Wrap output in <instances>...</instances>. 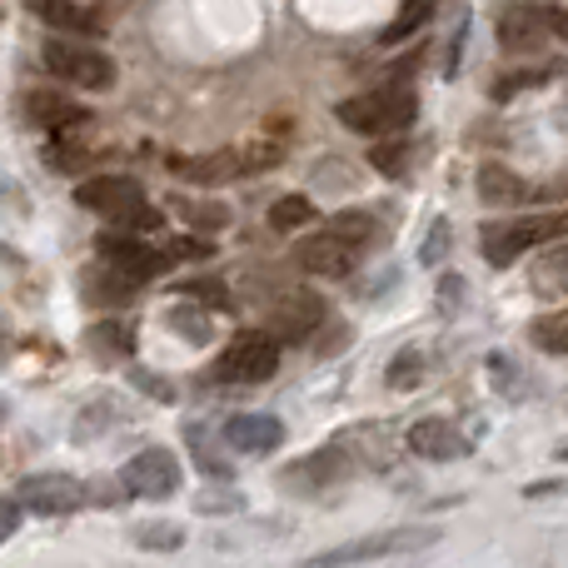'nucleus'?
Masks as SVG:
<instances>
[{
  "mask_svg": "<svg viewBox=\"0 0 568 568\" xmlns=\"http://www.w3.org/2000/svg\"><path fill=\"white\" fill-rule=\"evenodd\" d=\"M75 200L85 210H95L100 220H110L115 230H130V235H155V230H165V215L150 205L145 190H140V180H130V175L85 180V185L75 190Z\"/></svg>",
  "mask_w": 568,
  "mask_h": 568,
  "instance_id": "obj_1",
  "label": "nucleus"
},
{
  "mask_svg": "<svg viewBox=\"0 0 568 568\" xmlns=\"http://www.w3.org/2000/svg\"><path fill=\"white\" fill-rule=\"evenodd\" d=\"M564 240V215H519V220H489L479 230V255L489 260L494 270H509L519 265L529 250H544V245H559Z\"/></svg>",
  "mask_w": 568,
  "mask_h": 568,
  "instance_id": "obj_2",
  "label": "nucleus"
},
{
  "mask_svg": "<svg viewBox=\"0 0 568 568\" xmlns=\"http://www.w3.org/2000/svg\"><path fill=\"white\" fill-rule=\"evenodd\" d=\"M444 529L434 524H409V529H384V534H364L354 544L324 549L314 559H304V568H359V564H379V559H399V554H419L429 544H439Z\"/></svg>",
  "mask_w": 568,
  "mask_h": 568,
  "instance_id": "obj_3",
  "label": "nucleus"
},
{
  "mask_svg": "<svg viewBox=\"0 0 568 568\" xmlns=\"http://www.w3.org/2000/svg\"><path fill=\"white\" fill-rule=\"evenodd\" d=\"M334 115H339V125H349L354 135L379 140V135L409 130L414 115H419V100H414V90H404V85H379V90H369V95H349Z\"/></svg>",
  "mask_w": 568,
  "mask_h": 568,
  "instance_id": "obj_4",
  "label": "nucleus"
},
{
  "mask_svg": "<svg viewBox=\"0 0 568 568\" xmlns=\"http://www.w3.org/2000/svg\"><path fill=\"white\" fill-rule=\"evenodd\" d=\"M40 60H45V70L60 75L65 85H80V90H110L115 85V60H110L100 45H90V40L50 36L45 45H40Z\"/></svg>",
  "mask_w": 568,
  "mask_h": 568,
  "instance_id": "obj_5",
  "label": "nucleus"
},
{
  "mask_svg": "<svg viewBox=\"0 0 568 568\" xmlns=\"http://www.w3.org/2000/svg\"><path fill=\"white\" fill-rule=\"evenodd\" d=\"M95 255H100V265L115 270V275L130 280L135 290L140 284H155L170 265H175L160 245H150V235H130V230H105V235L95 240Z\"/></svg>",
  "mask_w": 568,
  "mask_h": 568,
  "instance_id": "obj_6",
  "label": "nucleus"
},
{
  "mask_svg": "<svg viewBox=\"0 0 568 568\" xmlns=\"http://www.w3.org/2000/svg\"><path fill=\"white\" fill-rule=\"evenodd\" d=\"M275 374H280V344L265 329H240L215 359L220 384H265Z\"/></svg>",
  "mask_w": 568,
  "mask_h": 568,
  "instance_id": "obj_7",
  "label": "nucleus"
},
{
  "mask_svg": "<svg viewBox=\"0 0 568 568\" xmlns=\"http://www.w3.org/2000/svg\"><path fill=\"white\" fill-rule=\"evenodd\" d=\"M180 459L170 449H140V454H130L125 464H120V489L130 494V499H150V504H160V499H175L180 494Z\"/></svg>",
  "mask_w": 568,
  "mask_h": 568,
  "instance_id": "obj_8",
  "label": "nucleus"
},
{
  "mask_svg": "<svg viewBox=\"0 0 568 568\" xmlns=\"http://www.w3.org/2000/svg\"><path fill=\"white\" fill-rule=\"evenodd\" d=\"M10 499L20 504L26 514H45V519H60V514H80L85 509V484L70 479V474H26L16 484Z\"/></svg>",
  "mask_w": 568,
  "mask_h": 568,
  "instance_id": "obj_9",
  "label": "nucleus"
},
{
  "mask_svg": "<svg viewBox=\"0 0 568 568\" xmlns=\"http://www.w3.org/2000/svg\"><path fill=\"white\" fill-rule=\"evenodd\" d=\"M320 320H324V300L314 290H284L275 304H270V314H265V334L275 344H300V339H310L314 329H320Z\"/></svg>",
  "mask_w": 568,
  "mask_h": 568,
  "instance_id": "obj_10",
  "label": "nucleus"
},
{
  "mask_svg": "<svg viewBox=\"0 0 568 568\" xmlns=\"http://www.w3.org/2000/svg\"><path fill=\"white\" fill-rule=\"evenodd\" d=\"M364 250H354L349 240H339L334 230H320V235H304L300 245H294V265L304 270V275H320V280H349L354 270H359Z\"/></svg>",
  "mask_w": 568,
  "mask_h": 568,
  "instance_id": "obj_11",
  "label": "nucleus"
},
{
  "mask_svg": "<svg viewBox=\"0 0 568 568\" xmlns=\"http://www.w3.org/2000/svg\"><path fill=\"white\" fill-rule=\"evenodd\" d=\"M564 30V16L559 10H534V6H514L499 16V45L524 55V50H539L549 36Z\"/></svg>",
  "mask_w": 568,
  "mask_h": 568,
  "instance_id": "obj_12",
  "label": "nucleus"
},
{
  "mask_svg": "<svg viewBox=\"0 0 568 568\" xmlns=\"http://www.w3.org/2000/svg\"><path fill=\"white\" fill-rule=\"evenodd\" d=\"M225 444L235 454H250V459H265L284 444V424L275 414H230L225 419Z\"/></svg>",
  "mask_w": 568,
  "mask_h": 568,
  "instance_id": "obj_13",
  "label": "nucleus"
},
{
  "mask_svg": "<svg viewBox=\"0 0 568 568\" xmlns=\"http://www.w3.org/2000/svg\"><path fill=\"white\" fill-rule=\"evenodd\" d=\"M180 180L190 185H225V180H240L250 175V155L245 150H210V155H175L170 160Z\"/></svg>",
  "mask_w": 568,
  "mask_h": 568,
  "instance_id": "obj_14",
  "label": "nucleus"
},
{
  "mask_svg": "<svg viewBox=\"0 0 568 568\" xmlns=\"http://www.w3.org/2000/svg\"><path fill=\"white\" fill-rule=\"evenodd\" d=\"M409 449L419 454V459L449 464V459H459V454L469 449V444H464L459 424H449V419H439V414H429V419L409 424Z\"/></svg>",
  "mask_w": 568,
  "mask_h": 568,
  "instance_id": "obj_15",
  "label": "nucleus"
},
{
  "mask_svg": "<svg viewBox=\"0 0 568 568\" xmlns=\"http://www.w3.org/2000/svg\"><path fill=\"white\" fill-rule=\"evenodd\" d=\"M479 200L489 210H519L534 200V185L524 175H514L509 165H484L479 170Z\"/></svg>",
  "mask_w": 568,
  "mask_h": 568,
  "instance_id": "obj_16",
  "label": "nucleus"
},
{
  "mask_svg": "<svg viewBox=\"0 0 568 568\" xmlns=\"http://www.w3.org/2000/svg\"><path fill=\"white\" fill-rule=\"evenodd\" d=\"M26 110H30V120H36V125L60 130V135L90 120V110H85V105H75L70 95H55V90H36V95L26 100Z\"/></svg>",
  "mask_w": 568,
  "mask_h": 568,
  "instance_id": "obj_17",
  "label": "nucleus"
},
{
  "mask_svg": "<svg viewBox=\"0 0 568 568\" xmlns=\"http://www.w3.org/2000/svg\"><path fill=\"white\" fill-rule=\"evenodd\" d=\"M26 6L36 10L50 30H60V36H100V16L75 6V0H26Z\"/></svg>",
  "mask_w": 568,
  "mask_h": 568,
  "instance_id": "obj_18",
  "label": "nucleus"
},
{
  "mask_svg": "<svg viewBox=\"0 0 568 568\" xmlns=\"http://www.w3.org/2000/svg\"><path fill=\"white\" fill-rule=\"evenodd\" d=\"M344 474V459L334 449H324V454H310V459H300V464H290V474H284V489H300V494H310V489H320V484H334Z\"/></svg>",
  "mask_w": 568,
  "mask_h": 568,
  "instance_id": "obj_19",
  "label": "nucleus"
},
{
  "mask_svg": "<svg viewBox=\"0 0 568 568\" xmlns=\"http://www.w3.org/2000/svg\"><path fill=\"white\" fill-rule=\"evenodd\" d=\"M85 349L95 354V359H125L130 349H135V324L125 320H100L85 329Z\"/></svg>",
  "mask_w": 568,
  "mask_h": 568,
  "instance_id": "obj_20",
  "label": "nucleus"
},
{
  "mask_svg": "<svg viewBox=\"0 0 568 568\" xmlns=\"http://www.w3.org/2000/svg\"><path fill=\"white\" fill-rule=\"evenodd\" d=\"M175 290H180V300H200L210 314H215V310L220 314L235 310V294H230V284L220 275H190V280H180Z\"/></svg>",
  "mask_w": 568,
  "mask_h": 568,
  "instance_id": "obj_21",
  "label": "nucleus"
},
{
  "mask_svg": "<svg viewBox=\"0 0 568 568\" xmlns=\"http://www.w3.org/2000/svg\"><path fill=\"white\" fill-rule=\"evenodd\" d=\"M529 339H534V349H544V354H554V359H564V354H568V314H564V310L539 314V320L529 324Z\"/></svg>",
  "mask_w": 568,
  "mask_h": 568,
  "instance_id": "obj_22",
  "label": "nucleus"
},
{
  "mask_svg": "<svg viewBox=\"0 0 568 568\" xmlns=\"http://www.w3.org/2000/svg\"><path fill=\"white\" fill-rule=\"evenodd\" d=\"M314 200H304V195H280L275 205H270V230H280V235H294V230H304V225H314Z\"/></svg>",
  "mask_w": 568,
  "mask_h": 568,
  "instance_id": "obj_23",
  "label": "nucleus"
},
{
  "mask_svg": "<svg viewBox=\"0 0 568 568\" xmlns=\"http://www.w3.org/2000/svg\"><path fill=\"white\" fill-rule=\"evenodd\" d=\"M329 230H334L339 240H349L354 250H369L374 240H379V220H374L369 210H339Z\"/></svg>",
  "mask_w": 568,
  "mask_h": 568,
  "instance_id": "obj_24",
  "label": "nucleus"
},
{
  "mask_svg": "<svg viewBox=\"0 0 568 568\" xmlns=\"http://www.w3.org/2000/svg\"><path fill=\"white\" fill-rule=\"evenodd\" d=\"M165 324L175 334H185V339H195V344L210 339V310H195V304H175V310L165 314Z\"/></svg>",
  "mask_w": 568,
  "mask_h": 568,
  "instance_id": "obj_25",
  "label": "nucleus"
},
{
  "mask_svg": "<svg viewBox=\"0 0 568 568\" xmlns=\"http://www.w3.org/2000/svg\"><path fill=\"white\" fill-rule=\"evenodd\" d=\"M135 544L150 554H175L180 544H185V529H180V524H140Z\"/></svg>",
  "mask_w": 568,
  "mask_h": 568,
  "instance_id": "obj_26",
  "label": "nucleus"
},
{
  "mask_svg": "<svg viewBox=\"0 0 568 568\" xmlns=\"http://www.w3.org/2000/svg\"><path fill=\"white\" fill-rule=\"evenodd\" d=\"M369 165L379 170V175H404V170H409V145H404V140L379 135V145L369 150Z\"/></svg>",
  "mask_w": 568,
  "mask_h": 568,
  "instance_id": "obj_27",
  "label": "nucleus"
},
{
  "mask_svg": "<svg viewBox=\"0 0 568 568\" xmlns=\"http://www.w3.org/2000/svg\"><path fill=\"white\" fill-rule=\"evenodd\" d=\"M175 210L190 220L195 230H225L230 225V210L225 205H195V200H175Z\"/></svg>",
  "mask_w": 568,
  "mask_h": 568,
  "instance_id": "obj_28",
  "label": "nucleus"
},
{
  "mask_svg": "<svg viewBox=\"0 0 568 568\" xmlns=\"http://www.w3.org/2000/svg\"><path fill=\"white\" fill-rule=\"evenodd\" d=\"M419 374H424L419 349H399V354H394V364H389V374H384V379H389V389H409V384L419 379Z\"/></svg>",
  "mask_w": 568,
  "mask_h": 568,
  "instance_id": "obj_29",
  "label": "nucleus"
},
{
  "mask_svg": "<svg viewBox=\"0 0 568 568\" xmlns=\"http://www.w3.org/2000/svg\"><path fill=\"white\" fill-rule=\"evenodd\" d=\"M45 160H50V165H55V170H85V165H90V160L80 155L75 145H65V140H55V145L45 150Z\"/></svg>",
  "mask_w": 568,
  "mask_h": 568,
  "instance_id": "obj_30",
  "label": "nucleus"
},
{
  "mask_svg": "<svg viewBox=\"0 0 568 568\" xmlns=\"http://www.w3.org/2000/svg\"><path fill=\"white\" fill-rule=\"evenodd\" d=\"M20 514H26V509H20L16 499H0V544H6L10 534L20 529Z\"/></svg>",
  "mask_w": 568,
  "mask_h": 568,
  "instance_id": "obj_31",
  "label": "nucleus"
},
{
  "mask_svg": "<svg viewBox=\"0 0 568 568\" xmlns=\"http://www.w3.org/2000/svg\"><path fill=\"white\" fill-rule=\"evenodd\" d=\"M444 240H449V225H434V240H429V250H424V260H439V250H444Z\"/></svg>",
  "mask_w": 568,
  "mask_h": 568,
  "instance_id": "obj_32",
  "label": "nucleus"
}]
</instances>
